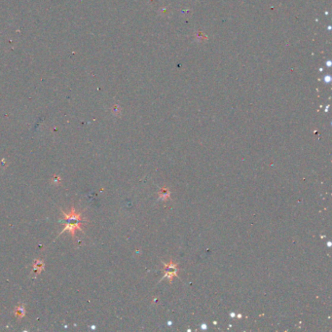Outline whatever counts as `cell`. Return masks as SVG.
I'll return each instance as SVG.
<instances>
[{
	"label": "cell",
	"mask_w": 332,
	"mask_h": 332,
	"mask_svg": "<svg viewBox=\"0 0 332 332\" xmlns=\"http://www.w3.org/2000/svg\"><path fill=\"white\" fill-rule=\"evenodd\" d=\"M44 268V263L40 260H36L35 263H34V266H33V272L36 274H39L40 272L43 270Z\"/></svg>",
	"instance_id": "7a4b0ae2"
},
{
	"label": "cell",
	"mask_w": 332,
	"mask_h": 332,
	"mask_svg": "<svg viewBox=\"0 0 332 332\" xmlns=\"http://www.w3.org/2000/svg\"><path fill=\"white\" fill-rule=\"evenodd\" d=\"M61 214H62L64 219V221L66 223H65V227L62 229V231L59 233V235L64 234V232H69L73 237H74L76 230L82 231L81 225H82V221L84 219L82 218L81 214H77V212H75L74 208H71V211H70L69 214H66V212H64V211H61Z\"/></svg>",
	"instance_id": "6da1fadb"
},
{
	"label": "cell",
	"mask_w": 332,
	"mask_h": 332,
	"mask_svg": "<svg viewBox=\"0 0 332 332\" xmlns=\"http://www.w3.org/2000/svg\"><path fill=\"white\" fill-rule=\"evenodd\" d=\"M26 314V310H24V307L23 305H20V307H17L16 308V316L19 317V319H22Z\"/></svg>",
	"instance_id": "3957f363"
}]
</instances>
